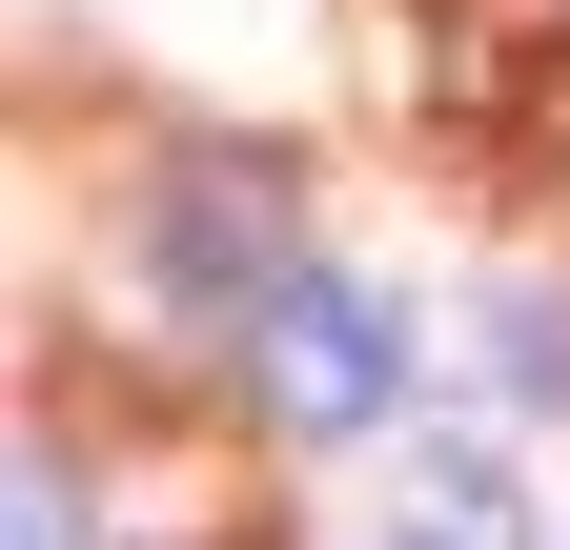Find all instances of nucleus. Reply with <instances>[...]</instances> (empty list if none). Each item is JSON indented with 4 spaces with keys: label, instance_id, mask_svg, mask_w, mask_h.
Masks as SVG:
<instances>
[{
    "label": "nucleus",
    "instance_id": "1",
    "mask_svg": "<svg viewBox=\"0 0 570 550\" xmlns=\"http://www.w3.org/2000/svg\"><path fill=\"white\" fill-rule=\"evenodd\" d=\"M245 387L285 407V429H387L407 407V306L346 286V265H285V286L245 306Z\"/></svg>",
    "mask_w": 570,
    "mask_h": 550
},
{
    "label": "nucleus",
    "instance_id": "2",
    "mask_svg": "<svg viewBox=\"0 0 570 550\" xmlns=\"http://www.w3.org/2000/svg\"><path fill=\"white\" fill-rule=\"evenodd\" d=\"M21 550H82V510H61V469H21Z\"/></svg>",
    "mask_w": 570,
    "mask_h": 550
}]
</instances>
